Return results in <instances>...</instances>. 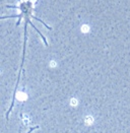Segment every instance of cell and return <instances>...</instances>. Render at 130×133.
Instances as JSON below:
<instances>
[{
  "label": "cell",
  "mask_w": 130,
  "mask_h": 133,
  "mask_svg": "<svg viewBox=\"0 0 130 133\" xmlns=\"http://www.w3.org/2000/svg\"><path fill=\"white\" fill-rule=\"evenodd\" d=\"M85 123H86V124H92V123H93V118H92V117H87V118L85 119Z\"/></svg>",
  "instance_id": "obj_1"
}]
</instances>
